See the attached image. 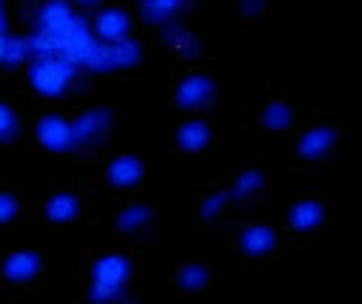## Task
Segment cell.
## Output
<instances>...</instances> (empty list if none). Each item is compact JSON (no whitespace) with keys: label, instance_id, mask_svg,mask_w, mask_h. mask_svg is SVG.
Returning a JSON list of instances; mask_svg holds the SVG:
<instances>
[{"label":"cell","instance_id":"7a4b0ae2","mask_svg":"<svg viewBox=\"0 0 362 304\" xmlns=\"http://www.w3.org/2000/svg\"><path fill=\"white\" fill-rule=\"evenodd\" d=\"M127 259H121V256H106V259H100V265H97V272H94V280H97V289H109V292H115L124 280H127Z\"/></svg>","mask_w":362,"mask_h":304},{"label":"cell","instance_id":"30bf717a","mask_svg":"<svg viewBox=\"0 0 362 304\" xmlns=\"http://www.w3.org/2000/svg\"><path fill=\"white\" fill-rule=\"evenodd\" d=\"M76 199L70 196V193H61V196H54L52 202H49V214L54 220H70V217H76Z\"/></svg>","mask_w":362,"mask_h":304},{"label":"cell","instance_id":"ba28073f","mask_svg":"<svg viewBox=\"0 0 362 304\" xmlns=\"http://www.w3.org/2000/svg\"><path fill=\"white\" fill-rule=\"evenodd\" d=\"M272 244H275V232L266 229V226H257V229L245 232V247L251 253H263V250H269Z\"/></svg>","mask_w":362,"mask_h":304},{"label":"cell","instance_id":"3957f363","mask_svg":"<svg viewBox=\"0 0 362 304\" xmlns=\"http://www.w3.org/2000/svg\"><path fill=\"white\" fill-rule=\"evenodd\" d=\"M6 277L9 280H28L40 272V256L37 253H16L6 259Z\"/></svg>","mask_w":362,"mask_h":304},{"label":"cell","instance_id":"5b68a950","mask_svg":"<svg viewBox=\"0 0 362 304\" xmlns=\"http://www.w3.org/2000/svg\"><path fill=\"white\" fill-rule=\"evenodd\" d=\"M320 220H323V208L317 202H302V205L293 208V226L296 229H314Z\"/></svg>","mask_w":362,"mask_h":304},{"label":"cell","instance_id":"8992f818","mask_svg":"<svg viewBox=\"0 0 362 304\" xmlns=\"http://www.w3.org/2000/svg\"><path fill=\"white\" fill-rule=\"evenodd\" d=\"M209 91H211V85L206 82V78H187V82L178 87V103H187V106L202 103Z\"/></svg>","mask_w":362,"mask_h":304},{"label":"cell","instance_id":"4fadbf2b","mask_svg":"<svg viewBox=\"0 0 362 304\" xmlns=\"http://www.w3.org/2000/svg\"><path fill=\"white\" fill-rule=\"evenodd\" d=\"M18 214V202L9 196V193H0V223L4 220H13Z\"/></svg>","mask_w":362,"mask_h":304},{"label":"cell","instance_id":"9c48e42d","mask_svg":"<svg viewBox=\"0 0 362 304\" xmlns=\"http://www.w3.org/2000/svg\"><path fill=\"white\" fill-rule=\"evenodd\" d=\"M178 142L185 145V148H202V145L209 142V130H206V123H187V127H181Z\"/></svg>","mask_w":362,"mask_h":304},{"label":"cell","instance_id":"6da1fadb","mask_svg":"<svg viewBox=\"0 0 362 304\" xmlns=\"http://www.w3.org/2000/svg\"><path fill=\"white\" fill-rule=\"evenodd\" d=\"M66 82H70V73H66V66H61L58 61H45L33 70V85H37V91H42V94H61Z\"/></svg>","mask_w":362,"mask_h":304},{"label":"cell","instance_id":"5bb4252c","mask_svg":"<svg viewBox=\"0 0 362 304\" xmlns=\"http://www.w3.org/2000/svg\"><path fill=\"white\" fill-rule=\"evenodd\" d=\"M9 130H13V111L6 106H0V136H6Z\"/></svg>","mask_w":362,"mask_h":304},{"label":"cell","instance_id":"7c38bea8","mask_svg":"<svg viewBox=\"0 0 362 304\" xmlns=\"http://www.w3.org/2000/svg\"><path fill=\"white\" fill-rule=\"evenodd\" d=\"M124 28H127V25H124V16L121 13H112V16L100 18V30H103L106 37H121Z\"/></svg>","mask_w":362,"mask_h":304},{"label":"cell","instance_id":"8fae6325","mask_svg":"<svg viewBox=\"0 0 362 304\" xmlns=\"http://www.w3.org/2000/svg\"><path fill=\"white\" fill-rule=\"evenodd\" d=\"M329 142H332V133H326V130H314L311 136H305V142H302V154H308V157L326 154V148H329Z\"/></svg>","mask_w":362,"mask_h":304},{"label":"cell","instance_id":"277c9868","mask_svg":"<svg viewBox=\"0 0 362 304\" xmlns=\"http://www.w3.org/2000/svg\"><path fill=\"white\" fill-rule=\"evenodd\" d=\"M139 175H142V163L139 160H130V157L115 160V163L109 166V178L115 184H133V181H139Z\"/></svg>","mask_w":362,"mask_h":304},{"label":"cell","instance_id":"52a82bcc","mask_svg":"<svg viewBox=\"0 0 362 304\" xmlns=\"http://www.w3.org/2000/svg\"><path fill=\"white\" fill-rule=\"evenodd\" d=\"M40 139L49 145V148H61V145L66 142V127L58 121V118H49L40 123Z\"/></svg>","mask_w":362,"mask_h":304}]
</instances>
